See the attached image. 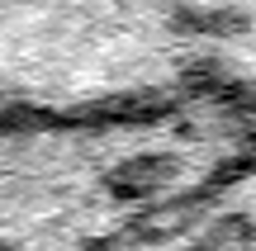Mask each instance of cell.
<instances>
[{
  "label": "cell",
  "instance_id": "3",
  "mask_svg": "<svg viewBox=\"0 0 256 251\" xmlns=\"http://www.w3.org/2000/svg\"><path fill=\"white\" fill-rule=\"evenodd\" d=\"M156 247H256V133L242 157L156 237Z\"/></svg>",
  "mask_w": 256,
  "mask_h": 251
},
{
  "label": "cell",
  "instance_id": "1",
  "mask_svg": "<svg viewBox=\"0 0 256 251\" xmlns=\"http://www.w3.org/2000/svg\"><path fill=\"white\" fill-rule=\"evenodd\" d=\"M252 133L256 109L228 100L86 119L0 109V242L156 247Z\"/></svg>",
  "mask_w": 256,
  "mask_h": 251
},
{
  "label": "cell",
  "instance_id": "2",
  "mask_svg": "<svg viewBox=\"0 0 256 251\" xmlns=\"http://www.w3.org/2000/svg\"><path fill=\"white\" fill-rule=\"evenodd\" d=\"M256 109V0H0V109Z\"/></svg>",
  "mask_w": 256,
  "mask_h": 251
}]
</instances>
